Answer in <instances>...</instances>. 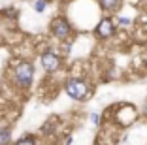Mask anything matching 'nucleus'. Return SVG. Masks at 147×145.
Here are the masks:
<instances>
[{
    "label": "nucleus",
    "instance_id": "obj_8",
    "mask_svg": "<svg viewBox=\"0 0 147 145\" xmlns=\"http://www.w3.org/2000/svg\"><path fill=\"white\" fill-rule=\"evenodd\" d=\"M15 145H36V140L32 136H25V138H21Z\"/></svg>",
    "mask_w": 147,
    "mask_h": 145
},
{
    "label": "nucleus",
    "instance_id": "obj_10",
    "mask_svg": "<svg viewBox=\"0 0 147 145\" xmlns=\"http://www.w3.org/2000/svg\"><path fill=\"white\" fill-rule=\"evenodd\" d=\"M92 123L98 124V123H100V117H98V115H92Z\"/></svg>",
    "mask_w": 147,
    "mask_h": 145
},
{
    "label": "nucleus",
    "instance_id": "obj_11",
    "mask_svg": "<svg viewBox=\"0 0 147 145\" xmlns=\"http://www.w3.org/2000/svg\"><path fill=\"white\" fill-rule=\"evenodd\" d=\"M128 23H130V21H128L126 17H121V25H128Z\"/></svg>",
    "mask_w": 147,
    "mask_h": 145
},
{
    "label": "nucleus",
    "instance_id": "obj_6",
    "mask_svg": "<svg viewBox=\"0 0 147 145\" xmlns=\"http://www.w3.org/2000/svg\"><path fill=\"white\" fill-rule=\"evenodd\" d=\"M98 2L104 9H115L117 4H119V0H98Z\"/></svg>",
    "mask_w": 147,
    "mask_h": 145
},
{
    "label": "nucleus",
    "instance_id": "obj_4",
    "mask_svg": "<svg viewBox=\"0 0 147 145\" xmlns=\"http://www.w3.org/2000/svg\"><path fill=\"white\" fill-rule=\"evenodd\" d=\"M42 66H43V70H47V72H55V70H59V66H61V59L53 51H45L42 55Z\"/></svg>",
    "mask_w": 147,
    "mask_h": 145
},
{
    "label": "nucleus",
    "instance_id": "obj_2",
    "mask_svg": "<svg viewBox=\"0 0 147 145\" xmlns=\"http://www.w3.org/2000/svg\"><path fill=\"white\" fill-rule=\"evenodd\" d=\"M32 77H34V68L30 62H21L15 68V81L21 87H28L32 83Z\"/></svg>",
    "mask_w": 147,
    "mask_h": 145
},
{
    "label": "nucleus",
    "instance_id": "obj_7",
    "mask_svg": "<svg viewBox=\"0 0 147 145\" xmlns=\"http://www.w3.org/2000/svg\"><path fill=\"white\" fill-rule=\"evenodd\" d=\"M9 141V130L8 128H0V145H6Z\"/></svg>",
    "mask_w": 147,
    "mask_h": 145
},
{
    "label": "nucleus",
    "instance_id": "obj_1",
    "mask_svg": "<svg viewBox=\"0 0 147 145\" xmlns=\"http://www.w3.org/2000/svg\"><path fill=\"white\" fill-rule=\"evenodd\" d=\"M64 89H66V94L74 100H85L87 94H89V87L83 79H70Z\"/></svg>",
    "mask_w": 147,
    "mask_h": 145
},
{
    "label": "nucleus",
    "instance_id": "obj_3",
    "mask_svg": "<svg viewBox=\"0 0 147 145\" xmlns=\"http://www.w3.org/2000/svg\"><path fill=\"white\" fill-rule=\"evenodd\" d=\"M70 25L66 19H55V21L51 23V32L57 36V38H61V40H66L70 34Z\"/></svg>",
    "mask_w": 147,
    "mask_h": 145
},
{
    "label": "nucleus",
    "instance_id": "obj_9",
    "mask_svg": "<svg viewBox=\"0 0 147 145\" xmlns=\"http://www.w3.org/2000/svg\"><path fill=\"white\" fill-rule=\"evenodd\" d=\"M34 9L38 13H42L43 9H45V0H36V2H34Z\"/></svg>",
    "mask_w": 147,
    "mask_h": 145
},
{
    "label": "nucleus",
    "instance_id": "obj_5",
    "mask_svg": "<svg viewBox=\"0 0 147 145\" xmlns=\"http://www.w3.org/2000/svg\"><path fill=\"white\" fill-rule=\"evenodd\" d=\"M96 34L100 36V38H109V36L113 34V21L111 19H102V21L98 23V26H96Z\"/></svg>",
    "mask_w": 147,
    "mask_h": 145
}]
</instances>
